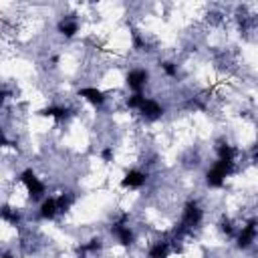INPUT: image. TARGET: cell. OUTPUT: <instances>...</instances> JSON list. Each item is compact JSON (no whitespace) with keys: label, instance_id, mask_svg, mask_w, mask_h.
Segmentation results:
<instances>
[{"label":"cell","instance_id":"obj_1","mask_svg":"<svg viewBox=\"0 0 258 258\" xmlns=\"http://www.w3.org/2000/svg\"><path fill=\"white\" fill-rule=\"evenodd\" d=\"M232 171H234V163L218 159V161L206 171V183H208V187H222L224 181H226V177H228Z\"/></svg>","mask_w":258,"mask_h":258},{"label":"cell","instance_id":"obj_2","mask_svg":"<svg viewBox=\"0 0 258 258\" xmlns=\"http://www.w3.org/2000/svg\"><path fill=\"white\" fill-rule=\"evenodd\" d=\"M20 181L22 185L26 187V194L32 202H38V200H44V194H46V185L40 181V177H36V173L32 169H24L20 173Z\"/></svg>","mask_w":258,"mask_h":258},{"label":"cell","instance_id":"obj_3","mask_svg":"<svg viewBox=\"0 0 258 258\" xmlns=\"http://www.w3.org/2000/svg\"><path fill=\"white\" fill-rule=\"evenodd\" d=\"M204 220V210L198 202H187L181 210V228L183 230H194L202 224Z\"/></svg>","mask_w":258,"mask_h":258},{"label":"cell","instance_id":"obj_4","mask_svg":"<svg viewBox=\"0 0 258 258\" xmlns=\"http://www.w3.org/2000/svg\"><path fill=\"white\" fill-rule=\"evenodd\" d=\"M256 238H258V218L248 220V222L242 226V230L238 232L236 244H238L240 250H246V248H250V246L254 244Z\"/></svg>","mask_w":258,"mask_h":258},{"label":"cell","instance_id":"obj_5","mask_svg":"<svg viewBox=\"0 0 258 258\" xmlns=\"http://www.w3.org/2000/svg\"><path fill=\"white\" fill-rule=\"evenodd\" d=\"M147 81H149V73H147L145 69H131V71L125 75L127 87H129L131 91H135V93H141V89L147 85Z\"/></svg>","mask_w":258,"mask_h":258},{"label":"cell","instance_id":"obj_6","mask_svg":"<svg viewBox=\"0 0 258 258\" xmlns=\"http://www.w3.org/2000/svg\"><path fill=\"white\" fill-rule=\"evenodd\" d=\"M145 183H147V173L141 169H129L121 179V187L125 189H139Z\"/></svg>","mask_w":258,"mask_h":258},{"label":"cell","instance_id":"obj_7","mask_svg":"<svg viewBox=\"0 0 258 258\" xmlns=\"http://www.w3.org/2000/svg\"><path fill=\"white\" fill-rule=\"evenodd\" d=\"M111 234L117 238V242L121 244V246H131L133 244V240H135V234H133V230L121 220V222H115L113 224V228H111Z\"/></svg>","mask_w":258,"mask_h":258},{"label":"cell","instance_id":"obj_8","mask_svg":"<svg viewBox=\"0 0 258 258\" xmlns=\"http://www.w3.org/2000/svg\"><path fill=\"white\" fill-rule=\"evenodd\" d=\"M139 113H141L143 119H147V121H155V119H159V117L163 115V107H161L155 99H145L143 105L139 107Z\"/></svg>","mask_w":258,"mask_h":258},{"label":"cell","instance_id":"obj_9","mask_svg":"<svg viewBox=\"0 0 258 258\" xmlns=\"http://www.w3.org/2000/svg\"><path fill=\"white\" fill-rule=\"evenodd\" d=\"M79 97H83L87 103H91L93 107H101L105 101H107V97H105V93L101 91V89H97V87H83V89H79Z\"/></svg>","mask_w":258,"mask_h":258},{"label":"cell","instance_id":"obj_10","mask_svg":"<svg viewBox=\"0 0 258 258\" xmlns=\"http://www.w3.org/2000/svg\"><path fill=\"white\" fill-rule=\"evenodd\" d=\"M56 30H58V34H62L64 38H71V36H75V34L79 32V22H77V18H73V16H64V18L58 20Z\"/></svg>","mask_w":258,"mask_h":258},{"label":"cell","instance_id":"obj_11","mask_svg":"<svg viewBox=\"0 0 258 258\" xmlns=\"http://www.w3.org/2000/svg\"><path fill=\"white\" fill-rule=\"evenodd\" d=\"M58 214V204H56V198H44L40 202V208H38V216L42 220H54V216Z\"/></svg>","mask_w":258,"mask_h":258},{"label":"cell","instance_id":"obj_12","mask_svg":"<svg viewBox=\"0 0 258 258\" xmlns=\"http://www.w3.org/2000/svg\"><path fill=\"white\" fill-rule=\"evenodd\" d=\"M38 115H42V117H52V119H56V121H64V119L69 117V109L62 107V105H48V107L40 109Z\"/></svg>","mask_w":258,"mask_h":258},{"label":"cell","instance_id":"obj_13","mask_svg":"<svg viewBox=\"0 0 258 258\" xmlns=\"http://www.w3.org/2000/svg\"><path fill=\"white\" fill-rule=\"evenodd\" d=\"M101 248H103V240H101V238H91L87 244H83V246L77 248V254L83 258V256H87V254H97Z\"/></svg>","mask_w":258,"mask_h":258},{"label":"cell","instance_id":"obj_14","mask_svg":"<svg viewBox=\"0 0 258 258\" xmlns=\"http://www.w3.org/2000/svg\"><path fill=\"white\" fill-rule=\"evenodd\" d=\"M169 252H171V244L165 240H159L149 248V258H167Z\"/></svg>","mask_w":258,"mask_h":258},{"label":"cell","instance_id":"obj_15","mask_svg":"<svg viewBox=\"0 0 258 258\" xmlns=\"http://www.w3.org/2000/svg\"><path fill=\"white\" fill-rule=\"evenodd\" d=\"M236 155H238V151H236L230 143H222V145H218V159L234 163V161H236Z\"/></svg>","mask_w":258,"mask_h":258},{"label":"cell","instance_id":"obj_16","mask_svg":"<svg viewBox=\"0 0 258 258\" xmlns=\"http://www.w3.org/2000/svg\"><path fill=\"white\" fill-rule=\"evenodd\" d=\"M73 202H75V196H73L71 191H62V194L56 198V204H58V212H67V210H71Z\"/></svg>","mask_w":258,"mask_h":258},{"label":"cell","instance_id":"obj_17","mask_svg":"<svg viewBox=\"0 0 258 258\" xmlns=\"http://www.w3.org/2000/svg\"><path fill=\"white\" fill-rule=\"evenodd\" d=\"M2 220L4 222H10L12 226H16L20 222V214L16 210H12L10 206H2Z\"/></svg>","mask_w":258,"mask_h":258},{"label":"cell","instance_id":"obj_18","mask_svg":"<svg viewBox=\"0 0 258 258\" xmlns=\"http://www.w3.org/2000/svg\"><path fill=\"white\" fill-rule=\"evenodd\" d=\"M143 101H145V95H141V93H133V95L127 97L125 105H127L129 109H137V111H139V107L143 105Z\"/></svg>","mask_w":258,"mask_h":258},{"label":"cell","instance_id":"obj_19","mask_svg":"<svg viewBox=\"0 0 258 258\" xmlns=\"http://www.w3.org/2000/svg\"><path fill=\"white\" fill-rule=\"evenodd\" d=\"M161 71H163L167 77H175V75H177V64H173L171 60H165V62H161Z\"/></svg>","mask_w":258,"mask_h":258},{"label":"cell","instance_id":"obj_20","mask_svg":"<svg viewBox=\"0 0 258 258\" xmlns=\"http://www.w3.org/2000/svg\"><path fill=\"white\" fill-rule=\"evenodd\" d=\"M220 230H222L226 236H232V234H234V228H232V222H230V220H222Z\"/></svg>","mask_w":258,"mask_h":258},{"label":"cell","instance_id":"obj_21","mask_svg":"<svg viewBox=\"0 0 258 258\" xmlns=\"http://www.w3.org/2000/svg\"><path fill=\"white\" fill-rule=\"evenodd\" d=\"M101 157H103L105 161H111V159H113V149H111V147H105V149L101 151Z\"/></svg>","mask_w":258,"mask_h":258},{"label":"cell","instance_id":"obj_22","mask_svg":"<svg viewBox=\"0 0 258 258\" xmlns=\"http://www.w3.org/2000/svg\"><path fill=\"white\" fill-rule=\"evenodd\" d=\"M250 153H252V161H254V163H258V141H256V143L252 145Z\"/></svg>","mask_w":258,"mask_h":258},{"label":"cell","instance_id":"obj_23","mask_svg":"<svg viewBox=\"0 0 258 258\" xmlns=\"http://www.w3.org/2000/svg\"><path fill=\"white\" fill-rule=\"evenodd\" d=\"M2 258H14V254H10V252H4V254H2Z\"/></svg>","mask_w":258,"mask_h":258}]
</instances>
